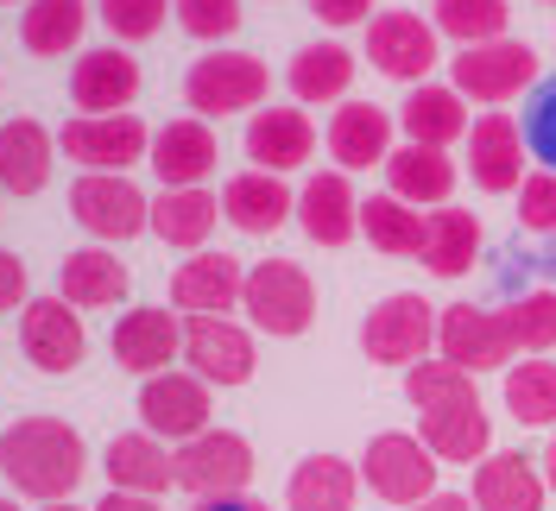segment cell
<instances>
[{"label":"cell","instance_id":"60d3db41","mask_svg":"<svg viewBox=\"0 0 556 511\" xmlns=\"http://www.w3.org/2000/svg\"><path fill=\"white\" fill-rule=\"evenodd\" d=\"M177 7V26L190 38H208V44H222V38L241 33V0H172Z\"/></svg>","mask_w":556,"mask_h":511},{"label":"cell","instance_id":"d4e9b609","mask_svg":"<svg viewBox=\"0 0 556 511\" xmlns=\"http://www.w3.org/2000/svg\"><path fill=\"white\" fill-rule=\"evenodd\" d=\"M291 215H298V196L285 190V177H273V170H241L222 190V221H235L241 234H278Z\"/></svg>","mask_w":556,"mask_h":511},{"label":"cell","instance_id":"9a60e30c","mask_svg":"<svg viewBox=\"0 0 556 511\" xmlns=\"http://www.w3.org/2000/svg\"><path fill=\"white\" fill-rule=\"evenodd\" d=\"M184 354V322L165 304H139L114 322V367L139 379L172 373V360Z\"/></svg>","mask_w":556,"mask_h":511},{"label":"cell","instance_id":"ba28073f","mask_svg":"<svg viewBox=\"0 0 556 511\" xmlns=\"http://www.w3.org/2000/svg\"><path fill=\"white\" fill-rule=\"evenodd\" d=\"M177 486L190 499H241L253 486V443L235 430H203L177 443Z\"/></svg>","mask_w":556,"mask_h":511},{"label":"cell","instance_id":"3957f363","mask_svg":"<svg viewBox=\"0 0 556 511\" xmlns=\"http://www.w3.org/2000/svg\"><path fill=\"white\" fill-rule=\"evenodd\" d=\"M241 309L253 316L260 335H278V341L304 335L316 322V278L298 259H260V266H247Z\"/></svg>","mask_w":556,"mask_h":511},{"label":"cell","instance_id":"d6986e66","mask_svg":"<svg viewBox=\"0 0 556 511\" xmlns=\"http://www.w3.org/2000/svg\"><path fill=\"white\" fill-rule=\"evenodd\" d=\"M241 291H247V266L235 253H208L203 246L172 272V304L184 316H228L241 304Z\"/></svg>","mask_w":556,"mask_h":511},{"label":"cell","instance_id":"ac0fdd59","mask_svg":"<svg viewBox=\"0 0 556 511\" xmlns=\"http://www.w3.org/2000/svg\"><path fill=\"white\" fill-rule=\"evenodd\" d=\"M146 165L165 177V190H203V177L222 165V139H215L208 120L184 114V120H165L152 133V158Z\"/></svg>","mask_w":556,"mask_h":511},{"label":"cell","instance_id":"d6a6232c","mask_svg":"<svg viewBox=\"0 0 556 511\" xmlns=\"http://www.w3.org/2000/svg\"><path fill=\"white\" fill-rule=\"evenodd\" d=\"M475 253H481V215H468V208H437L430 221H424V266L437 278H462L475 272Z\"/></svg>","mask_w":556,"mask_h":511},{"label":"cell","instance_id":"cb8c5ba5","mask_svg":"<svg viewBox=\"0 0 556 511\" xmlns=\"http://www.w3.org/2000/svg\"><path fill=\"white\" fill-rule=\"evenodd\" d=\"M417 436L437 461L450 468H468V461H486L493 455V423H486V405H450V410H417Z\"/></svg>","mask_w":556,"mask_h":511},{"label":"cell","instance_id":"7bdbcfd3","mask_svg":"<svg viewBox=\"0 0 556 511\" xmlns=\"http://www.w3.org/2000/svg\"><path fill=\"white\" fill-rule=\"evenodd\" d=\"M525 152H531L544 170H556V76L538 82V95H531V107H525Z\"/></svg>","mask_w":556,"mask_h":511},{"label":"cell","instance_id":"bcb514c9","mask_svg":"<svg viewBox=\"0 0 556 511\" xmlns=\"http://www.w3.org/2000/svg\"><path fill=\"white\" fill-rule=\"evenodd\" d=\"M311 13L323 26H361V20H374V0H311Z\"/></svg>","mask_w":556,"mask_h":511},{"label":"cell","instance_id":"f907efd6","mask_svg":"<svg viewBox=\"0 0 556 511\" xmlns=\"http://www.w3.org/2000/svg\"><path fill=\"white\" fill-rule=\"evenodd\" d=\"M538 468H544V486L556 493V430H551V448H544V461H538Z\"/></svg>","mask_w":556,"mask_h":511},{"label":"cell","instance_id":"f35d334b","mask_svg":"<svg viewBox=\"0 0 556 511\" xmlns=\"http://www.w3.org/2000/svg\"><path fill=\"white\" fill-rule=\"evenodd\" d=\"M405 398L417 410H450V405H475L481 392H475V373H462L450 360H417L405 373Z\"/></svg>","mask_w":556,"mask_h":511},{"label":"cell","instance_id":"f5cc1de1","mask_svg":"<svg viewBox=\"0 0 556 511\" xmlns=\"http://www.w3.org/2000/svg\"><path fill=\"white\" fill-rule=\"evenodd\" d=\"M0 511H20V499H0Z\"/></svg>","mask_w":556,"mask_h":511},{"label":"cell","instance_id":"52a82bcc","mask_svg":"<svg viewBox=\"0 0 556 511\" xmlns=\"http://www.w3.org/2000/svg\"><path fill=\"white\" fill-rule=\"evenodd\" d=\"M430 347H437V309L424 304L417 291L380 297V304L367 309V322H361V354L374 367H405L412 373Z\"/></svg>","mask_w":556,"mask_h":511},{"label":"cell","instance_id":"836d02e7","mask_svg":"<svg viewBox=\"0 0 556 511\" xmlns=\"http://www.w3.org/2000/svg\"><path fill=\"white\" fill-rule=\"evenodd\" d=\"M89 33V0H26L20 13V44L33 58H70Z\"/></svg>","mask_w":556,"mask_h":511},{"label":"cell","instance_id":"30bf717a","mask_svg":"<svg viewBox=\"0 0 556 511\" xmlns=\"http://www.w3.org/2000/svg\"><path fill=\"white\" fill-rule=\"evenodd\" d=\"M450 89L462 102H513L538 82V51L519 38H493V44H468L450 64Z\"/></svg>","mask_w":556,"mask_h":511},{"label":"cell","instance_id":"b9f144b4","mask_svg":"<svg viewBox=\"0 0 556 511\" xmlns=\"http://www.w3.org/2000/svg\"><path fill=\"white\" fill-rule=\"evenodd\" d=\"M96 13H102V26L121 38V44H134V38H152L165 26L172 0H96Z\"/></svg>","mask_w":556,"mask_h":511},{"label":"cell","instance_id":"e0dca14e","mask_svg":"<svg viewBox=\"0 0 556 511\" xmlns=\"http://www.w3.org/2000/svg\"><path fill=\"white\" fill-rule=\"evenodd\" d=\"M70 102H76V114H127L139 102V58L121 44L83 51L70 69Z\"/></svg>","mask_w":556,"mask_h":511},{"label":"cell","instance_id":"816d5d0a","mask_svg":"<svg viewBox=\"0 0 556 511\" xmlns=\"http://www.w3.org/2000/svg\"><path fill=\"white\" fill-rule=\"evenodd\" d=\"M38 511H76V506H70V499H64V506H38Z\"/></svg>","mask_w":556,"mask_h":511},{"label":"cell","instance_id":"74e56055","mask_svg":"<svg viewBox=\"0 0 556 511\" xmlns=\"http://www.w3.org/2000/svg\"><path fill=\"white\" fill-rule=\"evenodd\" d=\"M430 13H437V33H450L462 51L468 44H493V38H506V26H513V7L506 0H430Z\"/></svg>","mask_w":556,"mask_h":511},{"label":"cell","instance_id":"6da1fadb","mask_svg":"<svg viewBox=\"0 0 556 511\" xmlns=\"http://www.w3.org/2000/svg\"><path fill=\"white\" fill-rule=\"evenodd\" d=\"M0 474L20 499L64 506L89 474V448L64 417H13L0 430Z\"/></svg>","mask_w":556,"mask_h":511},{"label":"cell","instance_id":"db71d44e","mask_svg":"<svg viewBox=\"0 0 556 511\" xmlns=\"http://www.w3.org/2000/svg\"><path fill=\"white\" fill-rule=\"evenodd\" d=\"M0 7H13V0H0Z\"/></svg>","mask_w":556,"mask_h":511},{"label":"cell","instance_id":"8992f818","mask_svg":"<svg viewBox=\"0 0 556 511\" xmlns=\"http://www.w3.org/2000/svg\"><path fill=\"white\" fill-rule=\"evenodd\" d=\"M437 474H443V461L424 448V436L412 430H380L367 455H361V480L374 486V499L380 506H424L430 493H437Z\"/></svg>","mask_w":556,"mask_h":511},{"label":"cell","instance_id":"11a10c76","mask_svg":"<svg viewBox=\"0 0 556 511\" xmlns=\"http://www.w3.org/2000/svg\"><path fill=\"white\" fill-rule=\"evenodd\" d=\"M0 196H7V190H0Z\"/></svg>","mask_w":556,"mask_h":511},{"label":"cell","instance_id":"c3c4849f","mask_svg":"<svg viewBox=\"0 0 556 511\" xmlns=\"http://www.w3.org/2000/svg\"><path fill=\"white\" fill-rule=\"evenodd\" d=\"M190 511H273L266 499H253V493H241V499H197Z\"/></svg>","mask_w":556,"mask_h":511},{"label":"cell","instance_id":"ee69618b","mask_svg":"<svg viewBox=\"0 0 556 511\" xmlns=\"http://www.w3.org/2000/svg\"><path fill=\"white\" fill-rule=\"evenodd\" d=\"M519 228L556 234V170H531L519 190Z\"/></svg>","mask_w":556,"mask_h":511},{"label":"cell","instance_id":"7c38bea8","mask_svg":"<svg viewBox=\"0 0 556 511\" xmlns=\"http://www.w3.org/2000/svg\"><path fill=\"white\" fill-rule=\"evenodd\" d=\"M139 417H146V430H152L159 443H190V436L215 430V423H208V417H215L208 379H197V373L146 379V385H139Z\"/></svg>","mask_w":556,"mask_h":511},{"label":"cell","instance_id":"7dc6e473","mask_svg":"<svg viewBox=\"0 0 556 511\" xmlns=\"http://www.w3.org/2000/svg\"><path fill=\"white\" fill-rule=\"evenodd\" d=\"M96 511H165V506H159V499H146V493H114V486H108Z\"/></svg>","mask_w":556,"mask_h":511},{"label":"cell","instance_id":"f6af8a7d","mask_svg":"<svg viewBox=\"0 0 556 511\" xmlns=\"http://www.w3.org/2000/svg\"><path fill=\"white\" fill-rule=\"evenodd\" d=\"M26 284H33V278H26V259L0 246V309H26V304H33V297H26Z\"/></svg>","mask_w":556,"mask_h":511},{"label":"cell","instance_id":"8d00e7d4","mask_svg":"<svg viewBox=\"0 0 556 511\" xmlns=\"http://www.w3.org/2000/svg\"><path fill=\"white\" fill-rule=\"evenodd\" d=\"M424 221L430 215H417L412 203H399L392 190L361 203V234L374 240V253H392V259H417L424 253Z\"/></svg>","mask_w":556,"mask_h":511},{"label":"cell","instance_id":"9c48e42d","mask_svg":"<svg viewBox=\"0 0 556 511\" xmlns=\"http://www.w3.org/2000/svg\"><path fill=\"white\" fill-rule=\"evenodd\" d=\"M58 152H70V165L83 170H121L127 177V165L152 158V127L139 114H76L58 133Z\"/></svg>","mask_w":556,"mask_h":511},{"label":"cell","instance_id":"4316f807","mask_svg":"<svg viewBox=\"0 0 556 511\" xmlns=\"http://www.w3.org/2000/svg\"><path fill=\"white\" fill-rule=\"evenodd\" d=\"M127 291H134V272L108 246H76L64 259V272H58V297L76 309H114Z\"/></svg>","mask_w":556,"mask_h":511},{"label":"cell","instance_id":"4fadbf2b","mask_svg":"<svg viewBox=\"0 0 556 511\" xmlns=\"http://www.w3.org/2000/svg\"><path fill=\"white\" fill-rule=\"evenodd\" d=\"M184 360H190V373L208 379V385H247L253 367H260V354H253V335H247L241 322H228V316H190L184 322Z\"/></svg>","mask_w":556,"mask_h":511},{"label":"cell","instance_id":"8fae6325","mask_svg":"<svg viewBox=\"0 0 556 511\" xmlns=\"http://www.w3.org/2000/svg\"><path fill=\"white\" fill-rule=\"evenodd\" d=\"M367 58L374 69L386 76H399V82H430V69L443 64L437 58V20H424V13H405V7H392V13H374L367 20Z\"/></svg>","mask_w":556,"mask_h":511},{"label":"cell","instance_id":"277c9868","mask_svg":"<svg viewBox=\"0 0 556 511\" xmlns=\"http://www.w3.org/2000/svg\"><path fill=\"white\" fill-rule=\"evenodd\" d=\"M70 215L83 234H96L102 246H121V240H139L152 228V196L121 170H83L70 190Z\"/></svg>","mask_w":556,"mask_h":511},{"label":"cell","instance_id":"7a4b0ae2","mask_svg":"<svg viewBox=\"0 0 556 511\" xmlns=\"http://www.w3.org/2000/svg\"><path fill=\"white\" fill-rule=\"evenodd\" d=\"M266 89H273V76L253 51H203L184 76V102H190L197 120L253 114V107H266Z\"/></svg>","mask_w":556,"mask_h":511},{"label":"cell","instance_id":"d590c367","mask_svg":"<svg viewBox=\"0 0 556 511\" xmlns=\"http://www.w3.org/2000/svg\"><path fill=\"white\" fill-rule=\"evenodd\" d=\"M354 51L348 44H304L291 58V95L298 102H348V82H354Z\"/></svg>","mask_w":556,"mask_h":511},{"label":"cell","instance_id":"7402d4cb","mask_svg":"<svg viewBox=\"0 0 556 511\" xmlns=\"http://www.w3.org/2000/svg\"><path fill=\"white\" fill-rule=\"evenodd\" d=\"M392 120L399 114H386V107L374 102H342L336 114H329V158H336V170H386V158H392Z\"/></svg>","mask_w":556,"mask_h":511},{"label":"cell","instance_id":"e575fe53","mask_svg":"<svg viewBox=\"0 0 556 511\" xmlns=\"http://www.w3.org/2000/svg\"><path fill=\"white\" fill-rule=\"evenodd\" d=\"M506 410L519 430H556V360L525 354L519 367H506Z\"/></svg>","mask_w":556,"mask_h":511},{"label":"cell","instance_id":"5b68a950","mask_svg":"<svg viewBox=\"0 0 556 511\" xmlns=\"http://www.w3.org/2000/svg\"><path fill=\"white\" fill-rule=\"evenodd\" d=\"M437 354L462 373H506L519 360V335H513L506 309L450 304L437 309Z\"/></svg>","mask_w":556,"mask_h":511},{"label":"cell","instance_id":"44dd1931","mask_svg":"<svg viewBox=\"0 0 556 511\" xmlns=\"http://www.w3.org/2000/svg\"><path fill=\"white\" fill-rule=\"evenodd\" d=\"M247 158L260 170H273V177L311 165L316 158V120L304 107H260V114L247 120Z\"/></svg>","mask_w":556,"mask_h":511},{"label":"cell","instance_id":"2e32d148","mask_svg":"<svg viewBox=\"0 0 556 511\" xmlns=\"http://www.w3.org/2000/svg\"><path fill=\"white\" fill-rule=\"evenodd\" d=\"M462 145H468V177L481 183L486 196L525 190V127L513 114H481Z\"/></svg>","mask_w":556,"mask_h":511},{"label":"cell","instance_id":"4dcf8cb0","mask_svg":"<svg viewBox=\"0 0 556 511\" xmlns=\"http://www.w3.org/2000/svg\"><path fill=\"white\" fill-rule=\"evenodd\" d=\"M361 499V468L342 455H311L285 486V511H354Z\"/></svg>","mask_w":556,"mask_h":511},{"label":"cell","instance_id":"1f68e13d","mask_svg":"<svg viewBox=\"0 0 556 511\" xmlns=\"http://www.w3.org/2000/svg\"><path fill=\"white\" fill-rule=\"evenodd\" d=\"M215 221H222V196H208V190H159L152 196V234L165 246L203 253Z\"/></svg>","mask_w":556,"mask_h":511},{"label":"cell","instance_id":"5bb4252c","mask_svg":"<svg viewBox=\"0 0 556 511\" xmlns=\"http://www.w3.org/2000/svg\"><path fill=\"white\" fill-rule=\"evenodd\" d=\"M20 347H26V360H33L38 373H70V367H83L89 335H83L76 304H64V297H33V304L20 309Z\"/></svg>","mask_w":556,"mask_h":511},{"label":"cell","instance_id":"681fc988","mask_svg":"<svg viewBox=\"0 0 556 511\" xmlns=\"http://www.w3.org/2000/svg\"><path fill=\"white\" fill-rule=\"evenodd\" d=\"M417 511H475V499H468V493H430Z\"/></svg>","mask_w":556,"mask_h":511},{"label":"cell","instance_id":"83f0119b","mask_svg":"<svg viewBox=\"0 0 556 511\" xmlns=\"http://www.w3.org/2000/svg\"><path fill=\"white\" fill-rule=\"evenodd\" d=\"M455 177H462V170H455L450 152H437V145H399V152L386 158V190L412 208H424V203L450 208Z\"/></svg>","mask_w":556,"mask_h":511},{"label":"cell","instance_id":"ffe728a7","mask_svg":"<svg viewBox=\"0 0 556 511\" xmlns=\"http://www.w3.org/2000/svg\"><path fill=\"white\" fill-rule=\"evenodd\" d=\"M298 228L316 246H348L361 234V196L348 183V170H311L298 190Z\"/></svg>","mask_w":556,"mask_h":511},{"label":"cell","instance_id":"484cf974","mask_svg":"<svg viewBox=\"0 0 556 511\" xmlns=\"http://www.w3.org/2000/svg\"><path fill=\"white\" fill-rule=\"evenodd\" d=\"M475 511H544L551 486H544V468L525 461V455H486L475 461Z\"/></svg>","mask_w":556,"mask_h":511},{"label":"cell","instance_id":"ab89813d","mask_svg":"<svg viewBox=\"0 0 556 511\" xmlns=\"http://www.w3.org/2000/svg\"><path fill=\"white\" fill-rule=\"evenodd\" d=\"M506 322L519 335V354H551L556 347V291H525L519 304H506Z\"/></svg>","mask_w":556,"mask_h":511},{"label":"cell","instance_id":"f1b7e54d","mask_svg":"<svg viewBox=\"0 0 556 511\" xmlns=\"http://www.w3.org/2000/svg\"><path fill=\"white\" fill-rule=\"evenodd\" d=\"M399 127H405V145H437V152H450L455 139H468V102L443 89V82H417L405 107H399Z\"/></svg>","mask_w":556,"mask_h":511},{"label":"cell","instance_id":"f546056e","mask_svg":"<svg viewBox=\"0 0 556 511\" xmlns=\"http://www.w3.org/2000/svg\"><path fill=\"white\" fill-rule=\"evenodd\" d=\"M51 158H58V139L45 133L38 120H7L0 127V190L7 196H38L51 183Z\"/></svg>","mask_w":556,"mask_h":511},{"label":"cell","instance_id":"603a6c76","mask_svg":"<svg viewBox=\"0 0 556 511\" xmlns=\"http://www.w3.org/2000/svg\"><path fill=\"white\" fill-rule=\"evenodd\" d=\"M102 468H108V486H114V493H146V499H159V493L177 486V448H165L152 430H127V436L108 443Z\"/></svg>","mask_w":556,"mask_h":511}]
</instances>
